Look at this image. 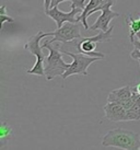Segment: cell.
<instances>
[{"mask_svg":"<svg viewBox=\"0 0 140 150\" xmlns=\"http://www.w3.org/2000/svg\"><path fill=\"white\" fill-rule=\"evenodd\" d=\"M137 36H138V41H135V40H134V41L132 42V44L134 46H135L136 48L140 50V32H139L138 34H137Z\"/></svg>","mask_w":140,"mask_h":150,"instance_id":"cell-20","label":"cell"},{"mask_svg":"<svg viewBox=\"0 0 140 150\" xmlns=\"http://www.w3.org/2000/svg\"><path fill=\"white\" fill-rule=\"evenodd\" d=\"M100 4V0H89V4L84 7V9L82 10V12L80 13L79 16H77V19H78L79 22H82V25L84 30H90V26L88 25L87 19L89 17V13L95 9Z\"/></svg>","mask_w":140,"mask_h":150,"instance_id":"cell-11","label":"cell"},{"mask_svg":"<svg viewBox=\"0 0 140 150\" xmlns=\"http://www.w3.org/2000/svg\"><path fill=\"white\" fill-rule=\"evenodd\" d=\"M134 91L129 86H125V87L120 88V89H116L110 92V94L107 96V102H115L120 104L123 101L129 99L132 96Z\"/></svg>","mask_w":140,"mask_h":150,"instance_id":"cell-10","label":"cell"},{"mask_svg":"<svg viewBox=\"0 0 140 150\" xmlns=\"http://www.w3.org/2000/svg\"><path fill=\"white\" fill-rule=\"evenodd\" d=\"M50 4H52V0H44V8H45V10L50 9Z\"/></svg>","mask_w":140,"mask_h":150,"instance_id":"cell-21","label":"cell"},{"mask_svg":"<svg viewBox=\"0 0 140 150\" xmlns=\"http://www.w3.org/2000/svg\"><path fill=\"white\" fill-rule=\"evenodd\" d=\"M72 45L79 50V53L89 55V56H95V57H101V58H105V55L100 52H94L96 50V45L98 43L93 42L90 38H81L74 40L72 41Z\"/></svg>","mask_w":140,"mask_h":150,"instance_id":"cell-7","label":"cell"},{"mask_svg":"<svg viewBox=\"0 0 140 150\" xmlns=\"http://www.w3.org/2000/svg\"><path fill=\"white\" fill-rule=\"evenodd\" d=\"M71 2L76 7H78V8L84 9V2H86V0H71Z\"/></svg>","mask_w":140,"mask_h":150,"instance_id":"cell-17","label":"cell"},{"mask_svg":"<svg viewBox=\"0 0 140 150\" xmlns=\"http://www.w3.org/2000/svg\"><path fill=\"white\" fill-rule=\"evenodd\" d=\"M113 6L111 4H106L101 11V16L99 17V19L96 20L93 25L90 26V30L92 31H95V30H101V31H107L110 29V22L114 19V18H118L120 16L118 12H115V11H112L111 8Z\"/></svg>","mask_w":140,"mask_h":150,"instance_id":"cell-9","label":"cell"},{"mask_svg":"<svg viewBox=\"0 0 140 150\" xmlns=\"http://www.w3.org/2000/svg\"><path fill=\"white\" fill-rule=\"evenodd\" d=\"M65 1H71V0H52V4H50V8L57 7V6L59 4H62V2H65Z\"/></svg>","mask_w":140,"mask_h":150,"instance_id":"cell-19","label":"cell"},{"mask_svg":"<svg viewBox=\"0 0 140 150\" xmlns=\"http://www.w3.org/2000/svg\"><path fill=\"white\" fill-rule=\"evenodd\" d=\"M126 24L129 28V40L132 43L134 41V36L140 32V14H138V18L128 14L126 17Z\"/></svg>","mask_w":140,"mask_h":150,"instance_id":"cell-12","label":"cell"},{"mask_svg":"<svg viewBox=\"0 0 140 150\" xmlns=\"http://www.w3.org/2000/svg\"><path fill=\"white\" fill-rule=\"evenodd\" d=\"M102 146L125 150H138L140 149V135L128 129H111L104 135Z\"/></svg>","mask_w":140,"mask_h":150,"instance_id":"cell-1","label":"cell"},{"mask_svg":"<svg viewBox=\"0 0 140 150\" xmlns=\"http://www.w3.org/2000/svg\"><path fill=\"white\" fill-rule=\"evenodd\" d=\"M11 135H12V128H11V126H9L6 122H2L1 126H0V138H1V140L7 139Z\"/></svg>","mask_w":140,"mask_h":150,"instance_id":"cell-14","label":"cell"},{"mask_svg":"<svg viewBox=\"0 0 140 150\" xmlns=\"http://www.w3.org/2000/svg\"><path fill=\"white\" fill-rule=\"evenodd\" d=\"M138 63H139V66H140V59H138Z\"/></svg>","mask_w":140,"mask_h":150,"instance_id":"cell-23","label":"cell"},{"mask_svg":"<svg viewBox=\"0 0 140 150\" xmlns=\"http://www.w3.org/2000/svg\"><path fill=\"white\" fill-rule=\"evenodd\" d=\"M0 26L2 28L4 24V22H9V23H13L14 22V20H13L11 17H9V16H7L6 14V6H2L1 8H0Z\"/></svg>","mask_w":140,"mask_h":150,"instance_id":"cell-15","label":"cell"},{"mask_svg":"<svg viewBox=\"0 0 140 150\" xmlns=\"http://www.w3.org/2000/svg\"><path fill=\"white\" fill-rule=\"evenodd\" d=\"M82 10L83 9L78 8L74 4H71L70 12H62L57 7H54V8H50L48 10H45V14L56 22V25H57L58 29V28H62L64 23H66V22H72V23L79 22L78 19H77V16H79L80 13L82 12Z\"/></svg>","mask_w":140,"mask_h":150,"instance_id":"cell-6","label":"cell"},{"mask_svg":"<svg viewBox=\"0 0 140 150\" xmlns=\"http://www.w3.org/2000/svg\"><path fill=\"white\" fill-rule=\"evenodd\" d=\"M130 56H132V58L134 59H140V50H138V48H136L135 47V50L132 52V54H130Z\"/></svg>","mask_w":140,"mask_h":150,"instance_id":"cell-18","label":"cell"},{"mask_svg":"<svg viewBox=\"0 0 140 150\" xmlns=\"http://www.w3.org/2000/svg\"><path fill=\"white\" fill-rule=\"evenodd\" d=\"M135 91H137L138 93H140V83L136 86V88H135Z\"/></svg>","mask_w":140,"mask_h":150,"instance_id":"cell-22","label":"cell"},{"mask_svg":"<svg viewBox=\"0 0 140 150\" xmlns=\"http://www.w3.org/2000/svg\"><path fill=\"white\" fill-rule=\"evenodd\" d=\"M46 36H53L52 32L48 33H44L40 31L38 33L32 35L29 38V41L26 42V44L24 45V48L28 50L32 55H34L36 57V62L34 64V66L26 71V74L29 75H36L41 76V77H45V66H44V62H45L46 56L44 55L43 52V47L41 46L40 42H41L42 38H46Z\"/></svg>","mask_w":140,"mask_h":150,"instance_id":"cell-3","label":"cell"},{"mask_svg":"<svg viewBox=\"0 0 140 150\" xmlns=\"http://www.w3.org/2000/svg\"><path fill=\"white\" fill-rule=\"evenodd\" d=\"M127 121H140V98L132 108L127 110Z\"/></svg>","mask_w":140,"mask_h":150,"instance_id":"cell-13","label":"cell"},{"mask_svg":"<svg viewBox=\"0 0 140 150\" xmlns=\"http://www.w3.org/2000/svg\"><path fill=\"white\" fill-rule=\"evenodd\" d=\"M105 112V118L110 122L127 121V110L123 105L115 102H107L103 108Z\"/></svg>","mask_w":140,"mask_h":150,"instance_id":"cell-8","label":"cell"},{"mask_svg":"<svg viewBox=\"0 0 140 150\" xmlns=\"http://www.w3.org/2000/svg\"><path fill=\"white\" fill-rule=\"evenodd\" d=\"M43 48H47L49 55L45 58L44 66H45V78L46 80H53L55 77H62L66 70L70 67L71 64H67L64 62L62 55V50H59L58 46H54L52 43L45 42L42 45Z\"/></svg>","mask_w":140,"mask_h":150,"instance_id":"cell-2","label":"cell"},{"mask_svg":"<svg viewBox=\"0 0 140 150\" xmlns=\"http://www.w3.org/2000/svg\"><path fill=\"white\" fill-rule=\"evenodd\" d=\"M116 2H117V0H100V4L95 9H93V10H92L90 13H89V17H90L91 14H93L94 12H96V11H101V10H102V9H103L104 7L106 6V4L115 6Z\"/></svg>","mask_w":140,"mask_h":150,"instance_id":"cell-16","label":"cell"},{"mask_svg":"<svg viewBox=\"0 0 140 150\" xmlns=\"http://www.w3.org/2000/svg\"><path fill=\"white\" fill-rule=\"evenodd\" d=\"M62 52L64 54L68 55L72 58V63L70 65V67L66 70V72L62 76V78L64 80L69 78L70 76L72 75H82L87 76L88 75V68L90 67L91 64L95 63L101 60V57H95V56H89V55L82 54V53H70L68 50H62Z\"/></svg>","mask_w":140,"mask_h":150,"instance_id":"cell-4","label":"cell"},{"mask_svg":"<svg viewBox=\"0 0 140 150\" xmlns=\"http://www.w3.org/2000/svg\"><path fill=\"white\" fill-rule=\"evenodd\" d=\"M80 22L72 23V22H66L64 23L62 28H58L56 31H53L54 38L50 41H46L48 43H68L72 42L74 40L81 38V26L79 24Z\"/></svg>","mask_w":140,"mask_h":150,"instance_id":"cell-5","label":"cell"}]
</instances>
